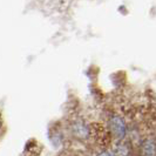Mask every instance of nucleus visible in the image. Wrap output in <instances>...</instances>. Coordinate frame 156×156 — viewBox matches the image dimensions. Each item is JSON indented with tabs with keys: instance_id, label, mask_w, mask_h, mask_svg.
Masks as SVG:
<instances>
[{
	"instance_id": "obj_2",
	"label": "nucleus",
	"mask_w": 156,
	"mask_h": 156,
	"mask_svg": "<svg viewBox=\"0 0 156 156\" xmlns=\"http://www.w3.org/2000/svg\"><path fill=\"white\" fill-rule=\"evenodd\" d=\"M141 149L143 156H156V143L150 139L143 141Z\"/></svg>"
},
{
	"instance_id": "obj_3",
	"label": "nucleus",
	"mask_w": 156,
	"mask_h": 156,
	"mask_svg": "<svg viewBox=\"0 0 156 156\" xmlns=\"http://www.w3.org/2000/svg\"><path fill=\"white\" fill-rule=\"evenodd\" d=\"M98 156H114V154H113V153H109V151H102V153H100Z\"/></svg>"
},
{
	"instance_id": "obj_1",
	"label": "nucleus",
	"mask_w": 156,
	"mask_h": 156,
	"mask_svg": "<svg viewBox=\"0 0 156 156\" xmlns=\"http://www.w3.org/2000/svg\"><path fill=\"white\" fill-rule=\"evenodd\" d=\"M109 127L112 133L114 134V136L117 140L125 139L126 134H127V126L122 117L117 116V115L112 116L109 120Z\"/></svg>"
}]
</instances>
